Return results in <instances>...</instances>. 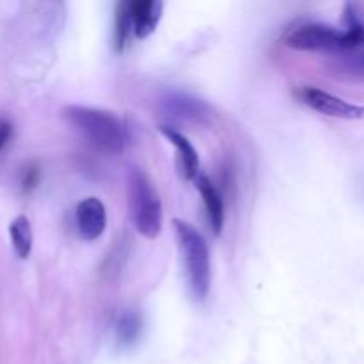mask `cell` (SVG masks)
<instances>
[{"mask_svg":"<svg viewBox=\"0 0 364 364\" xmlns=\"http://www.w3.org/2000/svg\"><path fill=\"white\" fill-rule=\"evenodd\" d=\"M166 103L167 110H169L173 116L183 117V119L201 121L203 117L210 116V110L205 103L199 102V100L196 98H188V96H169V98L166 100Z\"/></svg>","mask_w":364,"mask_h":364,"instance_id":"obj_11","label":"cell"},{"mask_svg":"<svg viewBox=\"0 0 364 364\" xmlns=\"http://www.w3.org/2000/svg\"><path fill=\"white\" fill-rule=\"evenodd\" d=\"M11 135H13V124L6 117H0V153L4 151L7 142L11 141Z\"/></svg>","mask_w":364,"mask_h":364,"instance_id":"obj_15","label":"cell"},{"mask_svg":"<svg viewBox=\"0 0 364 364\" xmlns=\"http://www.w3.org/2000/svg\"><path fill=\"white\" fill-rule=\"evenodd\" d=\"M284 45L301 52L343 53L364 50V23L354 14L348 16V27L345 31L323 23H306L291 28L284 38Z\"/></svg>","mask_w":364,"mask_h":364,"instance_id":"obj_1","label":"cell"},{"mask_svg":"<svg viewBox=\"0 0 364 364\" xmlns=\"http://www.w3.org/2000/svg\"><path fill=\"white\" fill-rule=\"evenodd\" d=\"M295 96L299 98V102L323 116L338 117V119H364V105H355V103L331 95L323 89L302 85L295 91Z\"/></svg>","mask_w":364,"mask_h":364,"instance_id":"obj_5","label":"cell"},{"mask_svg":"<svg viewBox=\"0 0 364 364\" xmlns=\"http://www.w3.org/2000/svg\"><path fill=\"white\" fill-rule=\"evenodd\" d=\"M130 32H134L130 2H121L116 9V31H114V45H116V50L121 52L127 46Z\"/></svg>","mask_w":364,"mask_h":364,"instance_id":"obj_13","label":"cell"},{"mask_svg":"<svg viewBox=\"0 0 364 364\" xmlns=\"http://www.w3.org/2000/svg\"><path fill=\"white\" fill-rule=\"evenodd\" d=\"M63 116L82 137L96 148L110 153L123 151L127 146V130L119 117L107 110L84 105H68Z\"/></svg>","mask_w":364,"mask_h":364,"instance_id":"obj_2","label":"cell"},{"mask_svg":"<svg viewBox=\"0 0 364 364\" xmlns=\"http://www.w3.org/2000/svg\"><path fill=\"white\" fill-rule=\"evenodd\" d=\"M9 237L18 258L27 259L32 251V240H34V237H32L31 220L25 215H18L16 219L9 224Z\"/></svg>","mask_w":364,"mask_h":364,"instance_id":"obj_12","label":"cell"},{"mask_svg":"<svg viewBox=\"0 0 364 364\" xmlns=\"http://www.w3.org/2000/svg\"><path fill=\"white\" fill-rule=\"evenodd\" d=\"M326 66L336 77L350 78V80H364V50L333 53L327 59Z\"/></svg>","mask_w":364,"mask_h":364,"instance_id":"obj_10","label":"cell"},{"mask_svg":"<svg viewBox=\"0 0 364 364\" xmlns=\"http://www.w3.org/2000/svg\"><path fill=\"white\" fill-rule=\"evenodd\" d=\"M196 187H198L199 194H201L203 203H205L206 215H208V223L215 235L220 233L224 226V201L220 192L217 191L215 185L208 180L206 176L199 174L196 178Z\"/></svg>","mask_w":364,"mask_h":364,"instance_id":"obj_9","label":"cell"},{"mask_svg":"<svg viewBox=\"0 0 364 364\" xmlns=\"http://www.w3.org/2000/svg\"><path fill=\"white\" fill-rule=\"evenodd\" d=\"M174 235H176L178 247L185 262L188 287L192 295L198 301L206 299L212 284V267H210L208 244L203 235L191 223L181 219L173 220Z\"/></svg>","mask_w":364,"mask_h":364,"instance_id":"obj_3","label":"cell"},{"mask_svg":"<svg viewBox=\"0 0 364 364\" xmlns=\"http://www.w3.org/2000/svg\"><path fill=\"white\" fill-rule=\"evenodd\" d=\"M141 318H139L137 313L127 311L121 315L119 322H117V338H119L123 343H134L137 340V336L141 334Z\"/></svg>","mask_w":364,"mask_h":364,"instance_id":"obj_14","label":"cell"},{"mask_svg":"<svg viewBox=\"0 0 364 364\" xmlns=\"http://www.w3.org/2000/svg\"><path fill=\"white\" fill-rule=\"evenodd\" d=\"M75 224L84 240H96L107 228V210L98 198H85L75 208Z\"/></svg>","mask_w":364,"mask_h":364,"instance_id":"obj_6","label":"cell"},{"mask_svg":"<svg viewBox=\"0 0 364 364\" xmlns=\"http://www.w3.org/2000/svg\"><path fill=\"white\" fill-rule=\"evenodd\" d=\"M160 132L176 148L178 166H180V171L185 180H196L199 176V156L194 146H192V142L183 134H180L174 128L167 127V124H162Z\"/></svg>","mask_w":364,"mask_h":364,"instance_id":"obj_7","label":"cell"},{"mask_svg":"<svg viewBox=\"0 0 364 364\" xmlns=\"http://www.w3.org/2000/svg\"><path fill=\"white\" fill-rule=\"evenodd\" d=\"M128 203L134 226L142 237L156 238L162 231L164 213L159 192L141 169H132L128 176Z\"/></svg>","mask_w":364,"mask_h":364,"instance_id":"obj_4","label":"cell"},{"mask_svg":"<svg viewBox=\"0 0 364 364\" xmlns=\"http://www.w3.org/2000/svg\"><path fill=\"white\" fill-rule=\"evenodd\" d=\"M132 21H134V36L144 39L155 32L160 18H162L164 4L160 0H134L130 2Z\"/></svg>","mask_w":364,"mask_h":364,"instance_id":"obj_8","label":"cell"}]
</instances>
